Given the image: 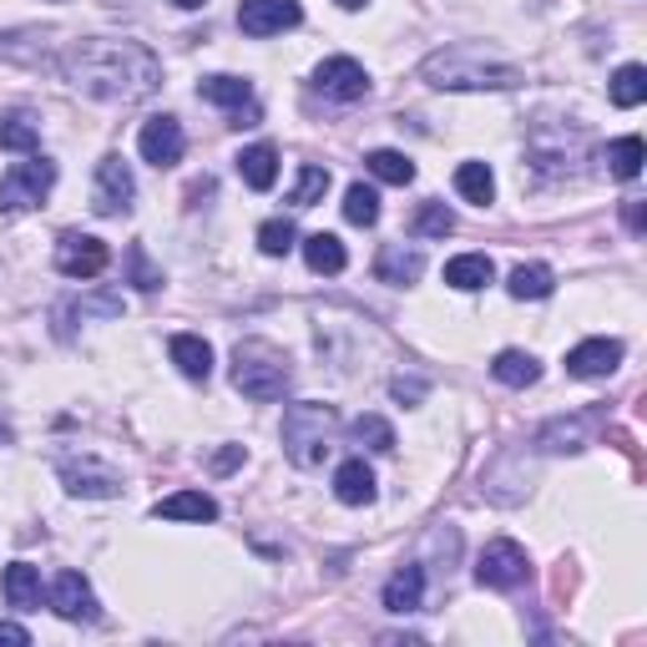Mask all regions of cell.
Masks as SVG:
<instances>
[{"mask_svg":"<svg viewBox=\"0 0 647 647\" xmlns=\"http://www.w3.org/2000/svg\"><path fill=\"white\" fill-rule=\"evenodd\" d=\"M61 77L81 91V97L97 101H143L163 87V61L147 51L143 41H111V36H97V41H71L61 51Z\"/></svg>","mask_w":647,"mask_h":647,"instance_id":"cell-1","label":"cell"},{"mask_svg":"<svg viewBox=\"0 0 647 647\" xmlns=\"http://www.w3.org/2000/svg\"><path fill=\"white\" fill-rule=\"evenodd\" d=\"M420 81H430L435 91H511L521 87V71L486 56L481 46H445L420 61Z\"/></svg>","mask_w":647,"mask_h":647,"instance_id":"cell-2","label":"cell"},{"mask_svg":"<svg viewBox=\"0 0 647 647\" xmlns=\"http://www.w3.org/2000/svg\"><path fill=\"white\" fill-rule=\"evenodd\" d=\"M334 430H340L334 405L298 400V405L284 410V455L298 471H314V465H324V455L334 450Z\"/></svg>","mask_w":647,"mask_h":647,"instance_id":"cell-3","label":"cell"},{"mask_svg":"<svg viewBox=\"0 0 647 647\" xmlns=\"http://www.w3.org/2000/svg\"><path fill=\"white\" fill-rule=\"evenodd\" d=\"M294 384V370H288L284 350H274L268 340H243L233 350V390L248 400H284V390Z\"/></svg>","mask_w":647,"mask_h":647,"instance_id":"cell-4","label":"cell"},{"mask_svg":"<svg viewBox=\"0 0 647 647\" xmlns=\"http://www.w3.org/2000/svg\"><path fill=\"white\" fill-rule=\"evenodd\" d=\"M56 183V163L46 157H31V163H16L11 173L0 177V213H26L41 208V198L51 193Z\"/></svg>","mask_w":647,"mask_h":647,"instance_id":"cell-5","label":"cell"},{"mask_svg":"<svg viewBox=\"0 0 647 647\" xmlns=\"http://www.w3.org/2000/svg\"><path fill=\"white\" fill-rule=\"evenodd\" d=\"M531 571L527 551L516 547V541H491V547L481 551V561H476V581L481 587H496V592H511V587H521Z\"/></svg>","mask_w":647,"mask_h":647,"instance_id":"cell-6","label":"cell"},{"mask_svg":"<svg viewBox=\"0 0 647 647\" xmlns=\"http://www.w3.org/2000/svg\"><path fill=\"white\" fill-rule=\"evenodd\" d=\"M133 193H137L133 167L121 163L117 153H107L97 163V193H91V208H97L101 218H117V213L133 208Z\"/></svg>","mask_w":647,"mask_h":647,"instance_id":"cell-7","label":"cell"},{"mask_svg":"<svg viewBox=\"0 0 647 647\" xmlns=\"http://www.w3.org/2000/svg\"><path fill=\"white\" fill-rule=\"evenodd\" d=\"M107 258V243L91 238V233H61V243H56V268L67 278H97Z\"/></svg>","mask_w":647,"mask_h":647,"instance_id":"cell-8","label":"cell"},{"mask_svg":"<svg viewBox=\"0 0 647 647\" xmlns=\"http://www.w3.org/2000/svg\"><path fill=\"white\" fill-rule=\"evenodd\" d=\"M304 21V11H298L294 0H243L238 6V26H243V36H278V31H288V26H298Z\"/></svg>","mask_w":647,"mask_h":647,"instance_id":"cell-9","label":"cell"},{"mask_svg":"<svg viewBox=\"0 0 647 647\" xmlns=\"http://www.w3.org/2000/svg\"><path fill=\"white\" fill-rule=\"evenodd\" d=\"M137 147H143V157L153 167H177V163H183V147H187L183 121H177V117L143 121V137H137Z\"/></svg>","mask_w":647,"mask_h":647,"instance_id":"cell-10","label":"cell"},{"mask_svg":"<svg viewBox=\"0 0 647 647\" xmlns=\"http://www.w3.org/2000/svg\"><path fill=\"white\" fill-rule=\"evenodd\" d=\"M51 607L67 623H97V592H91V581L81 571H61L51 581Z\"/></svg>","mask_w":647,"mask_h":647,"instance_id":"cell-11","label":"cell"},{"mask_svg":"<svg viewBox=\"0 0 647 647\" xmlns=\"http://www.w3.org/2000/svg\"><path fill=\"white\" fill-rule=\"evenodd\" d=\"M617 364H623V344L617 340H581L567 354V374H577V380H607Z\"/></svg>","mask_w":647,"mask_h":647,"instance_id":"cell-12","label":"cell"},{"mask_svg":"<svg viewBox=\"0 0 647 647\" xmlns=\"http://www.w3.org/2000/svg\"><path fill=\"white\" fill-rule=\"evenodd\" d=\"M198 97L213 101V107H233L238 111V127H253L258 121V107H253V87L243 77H203Z\"/></svg>","mask_w":647,"mask_h":647,"instance_id":"cell-13","label":"cell"},{"mask_svg":"<svg viewBox=\"0 0 647 647\" xmlns=\"http://www.w3.org/2000/svg\"><path fill=\"white\" fill-rule=\"evenodd\" d=\"M318 91L324 97H340V101H360L364 91H370V77H364L360 61H350V56H330L324 67H318Z\"/></svg>","mask_w":647,"mask_h":647,"instance_id":"cell-14","label":"cell"},{"mask_svg":"<svg viewBox=\"0 0 647 647\" xmlns=\"http://www.w3.org/2000/svg\"><path fill=\"white\" fill-rule=\"evenodd\" d=\"M61 481H67V491L71 496H121V476L111 471V465H101V461H67L61 465Z\"/></svg>","mask_w":647,"mask_h":647,"instance_id":"cell-15","label":"cell"},{"mask_svg":"<svg viewBox=\"0 0 647 647\" xmlns=\"http://www.w3.org/2000/svg\"><path fill=\"white\" fill-rule=\"evenodd\" d=\"M602 430V410H587V415H571V420H551L541 430V445L547 450H581L592 445V435Z\"/></svg>","mask_w":647,"mask_h":647,"instance_id":"cell-16","label":"cell"},{"mask_svg":"<svg viewBox=\"0 0 647 647\" xmlns=\"http://www.w3.org/2000/svg\"><path fill=\"white\" fill-rule=\"evenodd\" d=\"M420 268H425L420 248H405V243H384L380 258H374V274H380V284H415Z\"/></svg>","mask_w":647,"mask_h":647,"instance_id":"cell-17","label":"cell"},{"mask_svg":"<svg viewBox=\"0 0 647 647\" xmlns=\"http://www.w3.org/2000/svg\"><path fill=\"white\" fill-rule=\"evenodd\" d=\"M420 602H425V567H400L384 581V607L390 612H420Z\"/></svg>","mask_w":647,"mask_h":647,"instance_id":"cell-18","label":"cell"},{"mask_svg":"<svg viewBox=\"0 0 647 647\" xmlns=\"http://www.w3.org/2000/svg\"><path fill=\"white\" fill-rule=\"evenodd\" d=\"M167 354H173V364L187 374V380H208L213 374V344L198 340V334H173Z\"/></svg>","mask_w":647,"mask_h":647,"instance_id":"cell-19","label":"cell"},{"mask_svg":"<svg viewBox=\"0 0 647 647\" xmlns=\"http://www.w3.org/2000/svg\"><path fill=\"white\" fill-rule=\"evenodd\" d=\"M238 177L253 187V193H268V187L278 183V153L268 143L243 147V153H238Z\"/></svg>","mask_w":647,"mask_h":647,"instance_id":"cell-20","label":"cell"},{"mask_svg":"<svg viewBox=\"0 0 647 647\" xmlns=\"http://www.w3.org/2000/svg\"><path fill=\"white\" fill-rule=\"evenodd\" d=\"M496 278V264L486 258V253H461V258H450L445 264V284L461 288V294H476V288H486Z\"/></svg>","mask_w":647,"mask_h":647,"instance_id":"cell-21","label":"cell"},{"mask_svg":"<svg viewBox=\"0 0 647 647\" xmlns=\"http://www.w3.org/2000/svg\"><path fill=\"white\" fill-rule=\"evenodd\" d=\"M6 602L21 607V612H36L41 607V571L31 567V561H16V567H6Z\"/></svg>","mask_w":647,"mask_h":647,"instance_id":"cell-22","label":"cell"},{"mask_svg":"<svg viewBox=\"0 0 647 647\" xmlns=\"http://www.w3.org/2000/svg\"><path fill=\"white\" fill-rule=\"evenodd\" d=\"M153 511L163 516V521H213V516H218V501L203 491H177V496H167V501H157Z\"/></svg>","mask_w":647,"mask_h":647,"instance_id":"cell-23","label":"cell"},{"mask_svg":"<svg viewBox=\"0 0 647 647\" xmlns=\"http://www.w3.org/2000/svg\"><path fill=\"white\" fill-rule=\"evenodd\" d=\"M334 496H340L344 506H370L374 501V471L364 461H344L340 471H334Z\"/></svg>","mask_w":647,"mask_h":647,"instance_id":"cell-24","label":"cell"},{"mask_svg":"<svg viewBox=\"0 0 647 647\" xmlns=\"http://www.w3.org/2000/svg\"><path fill=\"white\" fill-rule=\"evenodd\" d=\"M491 374L501 384H511V390H527V384L541 380V364H537V354H527V350H501L491 364Z\"/></svg>","mask_w":647,"mask_h":647,"instance_id":"cell-25","label":"cell"},{"mask_svg":"<svg viewBox=\"0 0 647 647\" xmlns=\"http://www.w3.org/2000/svg\"><path fill=\"white\" fill-rule=\"evenodd\" d=\"M304 258L314 274H344V264H350V253H344V243L334 238V233H308Z\"/></svg>","mask_w":647,"mask_h":647,"instance_id":"cell-26","label":"cell"},{"mask_svg":"<svg viewBox=\"0 0 647 647\" xmlns=\"http://www.w3.org/2000/svg\"><path fill=\"white\" fill-rule=\"evenodd\" d=\"M455 193H461L465 203H491L496 198V177H491V167L486 163H461L455 167Z\"/></svg>","mask_w":647,"mask_h":647,"instance_id":"cell-27","label":"cell"},{"mask_svg":"<svg viewBox=\"0 0 647 647\" xmlns=\"http://www.w3.org/2000/svg\"><path fill=\"white\" fill-rule=\"evenodd\" d=\"M506 288H511V298H547L557 288V278H551L547 264H521V268H511Z\"/></svg>","mask_w":647,"mask_h":647,"instance_id":"cell-28","label":"cell"},{"mask_svg":"<svg viewBox=\"0 0 647 647\" xmlns=\"http://www.w3.org/2000/svg\"><path fill=\"white\" fill-rule=\"evenodd\" d=\"M0 147L6 153H36L41 147V127L31 117H21V111H11V117H0Z\"/></svg>","mask_w":647,"mask_h":647,"instance_id":"cell-29","label":"cell"},{"mask_svg":"<svg viewBox=\"0 0 647 647\" xmlns=\"http://www.w3.org/2000/svg\"><path fill=\"white\" fill-rule=\"evenodd\" d=\"M364 167H370L380 183H395V187H405V183H415V163H410L405 153H390V147H380V153H370L364 157Z\"/></svg>","mask_w":647,"mask_h":647,"instance_id":"cell-30","label":"cell"},{"mask_svg":"<svg viewBox=\"0 0 647 647\" xmlns=\"http://www.w3.org/2000/svg\"><path fill=\"white\" fill-rule=\"evenodd\" d=\"M324 193H330V167L304 163V167H298L294 193H288V203H294V208H314V203H324Z\"/></svg>","mask_w":647,"mask_h":647,"instance_id":"cell-31","label":"cell"},{"mask_svg":"<svg viewBox=\"0 0 647 647\" xmlns=\"http://www.w3.org/2000/svg\"><path fill=\"white\" fill-rule=\"evenodd\" d=\"M643 157H647L643 137H623V143L607 147V173L623 177V183H633V177L643 173Z\"/></svg>","mask_w":647,"mask_h":647,"instance_id":"cell-32","label":"cell"},{"mask_svg":"<svg viewBox=\"0 0 647 647\" xmlns=\"http://www.w3.org/2000/svg\"><path fill=\"white\" fill-rule=\"evenodd\" d=\"M344 218H350L354 228H374V223H380V193L354 183L350 193H344Z\"/></svg>","mask_w":647,"mask_h":647,"instance_id":"cell-33","label":"cell"},{"mask_svg":"<svg viewBox=\"0 0 647 647\" xmlns=\"http://www.w3.org/2000/svg\"><path fill=\"white\" fill-rule=\"evenodd\" d=\"M643 101H647V71L633 61V67H623L612 77V107L633 111V107H643Z\"/></svg>","mask_w":647,"mask_h":647,"instance_id":"cell-34","label":"cell"},{"mask_svg":"<svg viewBox=\"0 0 647 647\" xmlns=\"http://www.w3.org/2000/svg\"><path fill=\"white\" fill-rule=\"evenodd\" d=\"M350 435L360 440V445H370V450H380V455H390V450H395V430L384 425L380 415H360L350 425Z\"/></svg>","mask_w":647,"mask_h":647,"instance_id":"cell-35","label":"cell"},{"mask_svg":"<svg viewBox=\"0 0 647 647\" xmlns=\"http://www.w3.org/2000/svg\"><path fill=\"white\" fill-rule=\"evenodd\" d=\"M410 228H415V238H445V233L455 228V213H450L445 203H425V208L415 213V223H410Z\"/></svg>","mask_w":647,"mask_h":647,"instance_id":"cell-36","label":"cell"},{"mask_svg":"<svg viewBox=\"0 0 647 647\" xmlns=\"http://www.w3.org/2000/svg\"><path fill=\"white\" fill-rule=\"evenodd\" d=\"M294 238H298V228L288 218H268L264 228H258V248H264L268 258H284V253L294 248Z\"/></svg>","mask_w":647,"mask_h":647,"instance_id":"cell-37","label":"cell"},{"mask_svg":"<svg viewBox=\"0 0 647 647\" xmlns=\"http://www.w3.org/2000/svg\"><path fill=\"white\" fill-rule=\"evenodd\" d=\"M0 61H31V67H46L41 36H0Z\"/></svg>","mask_w":647,"mask_h":647,"instance_id":"cell-38","label":"cell"},{"mask_svg":"<svg viewBox=\"0 0 647 647\" xmlns=\"http://www.w3.org/2000/svg\"><path fill=\"white\" fill-rule=\"evenodd\" d=\"M127 278H133L137 288H147V294H153V288H163V268L147 264V248H143V243H133V248H127Z\"/></svg>","mask_w":647,"mask_h":647,"instance_id":"cell-39","label":"cell"},{"mask_svg":"<svg viewBox=\"0 0 647 647\" xmlns=\"http://www.w3.org/2000/svg\"><path fill=\"white\" fill-rule=\"evenodd\" d=\"M0 643L26 647V643H31V633H26V627H16V623H0Z\"/></svg>","mask_w":647,"mask_h":647,"instance_id":"cell-40","label":"cell"},{"mask_svg":"<svg viewBox=\"0 0 647 647\" xmlns=\"http://www.w3.org/2000/svg\"><path fill=\"white\" fill-rule=\"evenodd\" d=\"M420 395H425V384L420 380H395V400H410V405H415Z\"/></svg>","mask_w":647,"mask_h":647,"instance_id":"cell-41","label":"cell"},{"mask_svg":"<svg viewBox=\"0 0 647 647\" xmlns=\"http://www.w3.org/2000/svg\"><path fill=\"white\" fill-rule=\"evenodd\" d=\"M623 218H627V228H633V233H643V198H627L623 203Z\"/></svg>","mask_w":647,"mask_h":647,"instance_id":"cell-42","label":"cell"},{"mask_svg":"<svg viewBox=\"0 0 647 647\" xmlns=\"http://www.w3.org/2000/svg\"><path fill=\"white\" fill-rule=\"evenodd\" d=\"M238 461H243V445H228V450L218 455V461H213V471H233Z\"/></svg>","mask_w":647,"mask_h":647,"instance_id":"cell-43","label":"cell"},{"mask_svg":"<svg viewBox=\"0 0 647 647\" xmlns=\"http://www.w3.org/2000/svg\"><path fill=\"white\" fill-rule=\"evenodd\" d=\"M173 6H183V11H198L203 0H173Z\"/></svg>","mask_w":647,"mask_h":647,"instance_id":"cell-44","label":"cell"},{"mask_svg":"<svg viewBox=\"0 0 647 647\" xmlns=\"http://www.w3.org/2000/svg\"><path fill=\"white\" fill-rule=\"evenodd\" d=\"M334 6H344V11H360L364 0H334Z\"/></svg>","mask_w":647,"mask_h":647,"instance_id":"cell-45","label":"cell"},{"mask_svg":"<svg viewBox=\"0 0 647 647\" xmlns=\"http://www.w3.org/2000/svg\"><path fill=\"white\" fill-rule=\"evenodd\" d=\"M0 440H11V435H6V430H0Z\"/></svg>","mask_w":647,"mask_h":647,"instance_id":"cell-46","label":"cell"}]
</instances>
